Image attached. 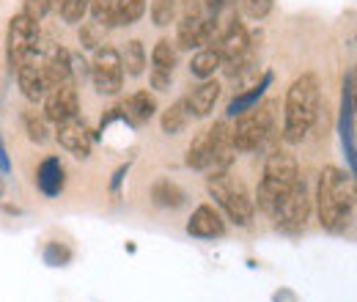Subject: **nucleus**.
I'll list each match as a JSON object with an SVG mask.
<instances>
[{"label":"nucleus","mask_w":357,"mask_h":302,"mask_svg":"<svg viewBox=\"0 0 357 302\" xmlns=\"http://www.w3.org/2000/svg\"><path fill=\"white\" fill-rule=\"evenodd\" d=\"M316 212L327 231H344L355 215V173L324 168L316 187Z\"/></svg>","instance_id":"nucleus-1"},{"label":"nucleus","mask_w":357,"mask_h":302,"mask_svg":"<svg viewBox=\"0 0 357 302\" xmlns=\"http://www.w3.org/2000/svg\"><path fill=\"white\" fill-rule=\"evenodd\" d=\"M300 179V168H297V160L286 151H275L269 154L267 165H264V176L259 181V190H256V204L264 215H272V209L278 206V201L297 184Z\"/></svg>","instance_id":"nucleus-3"},{"label":"nucleus","mask_w":357,"mask_h":302,"mask_svg":"<svg viewBox=\"0 0 357 302\" xmlns=\"http://www.w3.org/2000/svg\"><path fill=\"white\" fill-rule=\"evenodd\" d=\"M42 102H45V119L52 124H63L80 116V96H77V88L72 86V80L52 86Z\"/></svg>","instance_id":"nucleus-9"},{"label":"nucleus","mask_w":357,"mask_h":302,"mask_svg":"<svg viewBox=\"0 0 357 302\" xmlns=\"http://www.w3.org/2000/svg\"><path fill=\"white\" fill-rule=\"evenodd\" d=\"M220 66H223L220 52H218L215 47H204V50H198V52L192 55V61H190V75L198 77V80H209V77H215V72H218Z\"/></svg>","instance_id":"nucleus-22"},{"label":"nucleus","mask_w":357,"mask_h":302,"mask_svg":"<svg viewBox=\"0 0 357 302\" xmlns=\"http://www.w3.org/2000/svg\"><path fill=\"white\" fill-rule=\"evenodd\" d=\"M215 44H218L215 50L220 52L223 63H228V61H236V58H242V55L253 52V39H250L248 28H245L239 20H231L223 31H220V36H218V42H215Z\"/></svg>","instance_id":"nucleus-11"},{"label":"nucleus","mask_w":357,"mask_h":302,"mask_svg":"<svg viewBox=\"0 0 357 302\" xmlns=\"http://www.w3.org/2000/svg\"><path fill=\"white\" fill-rule=\"evenodd\" d=\"M206 187H209V195L215 198V204L228 215L231 222H236L242 228L250 225L256 206H253V198L248 195L245 184L236 176H231L228 171L218 173V176H209V184Z\"/></svg>","instance_id":"nucleus-4"},{"label":"nucleus","mask_w":357,"mask_h":302,"mask_svg":"<svg viewBox=\"0 0 357 302\" xmlns=\"http://www.w3.org/2000/svg\"><path fill=\"white\" fill-rule=\"evenodd\" d=\"M36 187L45 198H58L66 187V171H63V163L61 157H45L39 171H36Z\"/></svg>","instance_id":"nucleus-17"},{"label":"nucleus","mask_w":357,"mask_h":302,"mask_svg":"<svg viewBox=\"0 0 357 302\" xmlns=\"http://www.w3.org/2000/svg\"><path fill=\"white\" fill-rule=\"evenodd\" d=\"M91 83L96 88V93L102 96H113L124 86V69H121V52L110 44H102L93 50V61H91Z\"/></svg>","instance_id":"nucleus-8"},{"label":"nucleus","mask_w":357,"mask_h":302,"mask_svg":"<svg viewBox=\"0 0 357 302\" xmlns=\"http://www.w3.org/2000/svg\"><path fill=\"white\" fill-rule=\"evenodd\" d=\"M55 140H58V146H61L63 151H69V154L77 157V160H89L91 157L93 135H91V130L80 121V119L55 124Z\"/></svg>","instance_id":"nucleus-10"},{"label":"nucleus","mask_w":357,"mask_h":302,"mask_svg":"<svg viewBox=\"0 0 357 302\" xmlns=\"http://www.w3.org/2000/svg\"><path fill=\"white\" fill-rule=\"evenodd\" d=\"M36 39H39V25L31 22L22 11H17L8 20V31H6V58L11 72L20 69V63H25L28 58H36Z\"/></svg>","instance_id":"nucleus-7"},{"label":"nucleus","mask_w":357,"mask_h":302,"mask_svg":"<svg viewBox=\"0 0 357 302\" xmlns=\"http://www.w3.org/2000/svg\"><path fill=\"white\" fill-rule=\"evenodd\" d=\"M151 201H154L160 209H178V206L187 204V192L178 187L176 181L160 179V181L151 187Z\"/></svg>","instance_id":"nucleus-21"},{"label":"nucleus","mask_w":357,"mask_h":302,"mask_svg":"<svg viewBox=\"0 0 357 302\" xmlns=\"http://www.w3.org/2000/svg\"><path fill=\"white\" fill-rule=\"evenodd\" d=\"M66 0H50V6H52V11H61V6H63Z\"/></svg>","instance_id":"nucleus-39"},{"label":"nucleus","mask_w":357,"mask_h":302,"mask_svg":"<svg viewBox=\"0 0 357 302\" xmlns=\"http://www.w3.org/2000/svg\"><path fill=\"white\" fill-rule=\"evenodd\" d=\"M127 173H130V163H124V165H119V168H116L113 179H110V192H113V195H119V192H121V181L127 179Z\"/></svg>","instance_id":"nucleus-35"},{"label":"nucleus","mask_w":357,"mask_h":302,"mask_svg":"<svg viewBox=\"0 0 357 302\" xmlns=\"http://www.w3.org/2000/svg\"><path fill=\"white\" fill-rule=\"evenodd\" d=\"M176 63H178L176 44H171L168 39H160V42L154 44V50H151V66H154L157 72H168V75H174Z\"/></svg>","instance_id":"nucleus-25"},{"label":"nucleus","mask_w":357,"mask_h":302,"mask_svg":"<svg viewBox=\"0 0 357 302\" xmlns=\"http://www.w3.org/2000/svg\"><path fill=\"white\" fill-rule=\"evenodd\" d=\"M146 14V0H113V28L135 25Z\"/></svg>","instance_id":"nucleus-23"},{"label":"nucleus","mask_w":357,"mask_h":302,"mask_svg":"<svg viewBox=\"0 0 357 302\" xmlns=\"http://www.w3.org/2000/svg\"><path fill=\"white\" fill-rule=\"evenodd\" d=\"M119 107H121L127 124L137 127V124H146V121L154 119V113H157V99H154L149 91H137L132 96H127Z\"/></svg>","instance_id":"nucleus-20"},{"label":"nucleus","mask_w":357,"mask_h":302,"mask_svg":"<svg viewBox=\"0 0 357 302\" xmlns=\"http://www.w3.org/2000/svg\"><path fill=\"white\" fill-rule=\"evenodd\" d=\"M17 75V83H20V91L28 102H42L50 91V83H47L45 72H42V63H36L33 58H28L25 63H20V69L14 72Z\"/></svg>","instance_id":"nucleus-16"},{"label":"nucleus","mask_w":357,"mask_h":302,"mask_svg":"<svg viewBox=\"0 0 357 302\" xmlns=\"http://www.w3.org/2000/svg\"><path fill=\"white\" fill-rule=\"evenodd\" d=\"M22 127H25V132H28V137H31L33 143H39V146H45L47 140H50L47 119H42V116H39V113H33V110L22 113Z\"/></svg>","instance_id":"nucleus-27"},{"label":"nucleus","mask_w":357,"mask_h":302,"mask_svg":"<svg viewBox=\"0 0 357 302\" xmlns=\"http://www.w3.org/2000/svg\"><path fill=\"white\" fill-rule=\"evenodd\" d=\"M228 3H231V0H204V8L209 11V17H218Z\"/></svg>","instance_id":"nucleus-38"},{"label":"nucleus","mask_w":357,"mask_h":302,"mask_svg":"<svg viewBox=\"0 0 357 302\" xmlns=\"http://www.w3.org/2000/svg\"><path fill=\"white\" fill-rule=\"evenodd\" d=\"M72 261V250L63 242H47L45 245V264L47 266H66Z\"/></svg>","instance_id":"nucleus-31"},{"label":"nucleus","mask_w":357,"mask_h":302,"mask_svg":"<svg viewBox=\"0 0 357 302\" xmlns=\"http://www.w3.org/2000/svg\"><path fill=\"white\" fill-rule=\"evenodd\" d=\"M89 8H91V0H66L58 14L63 17L66 25H80L89 17Z\"/></svg>","instance_id":"nucleus-28"},{"label":"nucleus","mask_w":357,"mask_h":302,"mask_svg":"<svg viewBox=\"0 0 357 302\" xmlns=\"http://www.w3.org/2000/svg\"><path fill=\"white\" fill-rule=\"evenodd\" d=\"M42 72H45L50 88L61 86V83H69L72 80V72H75V63H72V52L61 44H52L47 50L45 61H42Z\"/></svg>","instance_id":"nucleus-15"},{"label":"nucleus","mask_w":357,"mask_h":302,"mask_svg":"<svg viewBox=\"0 0 357 302\" xmlns=\"http://www.w3.org/2000/svg\"><path fill=\"white\" fill-rule=\"evenodd\" d=\"M151 20L160 28L171 25L176 20V0H154L151 3Z\"/></svg>","instance_id":"nucleus-30"},{"label":"nucleus","mask_w":357,"mask_h":302,"mask_svg":"<svg viewBox=\"0 0 357 302\" xmlns=\"http://www.w3.org/2000/svg\"><path fill=\"white\" fill-rule=\"evenodd\" d=\"M149 80H151V88H157V91H168V88H171V75H168V72H157V69H154Z\"/></svg>","instance_id":"nucleus-36"},{"label":"nucleus","mask_w":357,"mask_h":302,"mask_svg":"<svg viewBox=\"0 0 357 302\" xmlns=\"http://www.w3.org/2000/svg\"><path fill=\"white\" fill-rule=\"evenodd\" d=\"M121 69L130 77H140L146 72V50H143L140 39H130L127 42L124 52H121Z\"/></svg>","instance_id":"nucleus-24"},{"label":"nucleus","mask_w":357,"mask_h":302,"mask_svg":"<svg viewBox=\"0 0 357 302\" xmlns=\"http://www.w3.org/2000/svg\"><path fill=\"white\" fill-rule=\"evenodd\" d=\"M89 14L93 17V22L113 28V0H91Z\"/></svg>","instance_id":"nucleus-32"},{"label":"nucleus","mask_w":357,"mask_h":302,"mask_svg":"<svg viewBox=\"0 0 357 302\" xmlns=\"http://www.w3.org/2000/svg\"><path fill=\"white\" fill-rule=\"evenodd\" d=\"M52 11V6H50V0H22V14L31 20V22H42L47 14Z\"/></svg>","instance_id":"nucleus-33"},{"label":"nucleus","mask_w":357,"mask_h":302,"mask_svg":"<svg viewBox=\"0 0 357 302\" xmlns=\"http://www.w3.org/2000/svg\"><path fill=\"white\" fill-rule=\"evenodd\" d=\"M272 80H275V75H272V72H264V75H261V80H259L256 86H250L248 91H239V93L228 102L225 116H228V119H236V116H242V113L253 110V107L261 102V96L267 93V88L272 86Z\"/></svg>","instance_id":"nucleus-19"},{"label":"nucleus","mask_w":357,"mask_h":302,"mask_svg":"<svg viewBox=\"0 0 357 302\" xmlns=\"http://www.w3.org/2000/svg\"><path fill=\"white\" fill-rule=\"evenodd\" d=\"M242 11L250 20H264L272 11V0H242Z\"/></svg>","instance_id":"nucleus-34"},{"label":"nucleus","mask_w":357,"mask_h":302,"mask_svg":"<svg viewBox=\"0 0 357 302\" xmlns=\"http://www.w3.org/2000/svg\"><path fill=\"white\" fill-rule=\"evenodd\" d=\"M187 234L195 239H218L225 234V220L223 215L212 206V204H201L192 217L187 220Z\"/></svg>","instance_id":"nucleus-12"},{"label":"nucleus","mask_w":357,"mask_h":302,"mask_svg":"<svg viewBox=\"0 0 357 302\" xmlns=\"http://www.w3.org/2000/svg\"><path fill=\"white\" fill-rule=\"evenodd\" d=\"M352 96H355V75L349 72L344 80V107H341V135H344V146L349 154V168L355 173V121H352Z\"/></svg>","instance_id":"nucleus-18"},{"label":"nucleus","mask_w":357,"mask_h":302,"mask_svg":"<svg viewBox=\"0 0 357 302\" xmlns=\"http://www.w3.org/2000/svg\"><path fill=\"white\" fill-rule=\"evenodd\" d=\"M105 33H107V28L105 25H99V22H83V28H80V44H83V50H96V47H102L105 44Z\"/></svg>","instance_id":"nucleus-29"},{"label":"nucleus","mask_w":357,"mask_h":302,"mask_svg":"<svg viewBox=\"0 0 357 302\" xmlns=\"http://www.w3.org/2000/svg\"><path fill=\"white\" fill-rule=\"evenodd\" d=\"M272 107L275 102H267V105H256L253 110L236 116V124L231 130V146L236 151L248 154L267 143L269 132H272Z\"/></svg>","instance_id":"nucleus-5"},{"label":"nucleus","mask_w":357,"mask_h":302,"mask_svg":"<svg viewBox=\"0 0 357 302\" xmlns=\"http://www.w3.org/2000/svg\"><path fill=\"white\" fill-rule=\"evenodd\" d=\"M319 107H321L319 77L313 72H305L289 86L283 102V140L289 146H297L308 137V132L319 119Z\"/></svg>","instance_id":"nucleus-2"},{"label":"nucleus","mask_w":357,"mask_h":302,"mask_svg":"<svg viewBox=\"0 0 357 302\" xmlns=\"http://www.w3.org/2000/svg\"><path fill=\"white\" fill-rule=\"evenodd\" d=\"M6 195V179H3V173H0V198Z\"/></svg>","instance_id":"nucleus-40"},{"label":"nucleus","mask_w":357,"mask_h":302,"mask_svg":"<svg viewBox=\"0 0 357 302\" xmlns=\"http://www.w3.org/2000/svg\"><path fill=\"white\" fill-rule=\"evenodd\" d=\"M311 209H313V198L308 195V187H305L303 179H297V184L278 201V206L272 209L269 217H272L275 228H280V231H300L308 222Z\"/></svg>","instance_id":"nucleus-6"},{"label":"nucleus","mask_w":357,"mask_h":302,"mask_svg":"<svg viewBox=\"0 0 357 302\" xmlns=\"http://www.w3.org/2000/svg\"><path fill=\"white\" fill-rule=\"evenodd\" d=\"M0 173L8 176L11 173V157L6 151V140H3V132H0Z\"/></svg>","instance_id":"nucleus-37"},{"label":"nucleus","mask_w":357,"mask_h":302,"mask_svg":"<svg viewBox=\"0 0 357 302\" xmlns=\"http://www.w3.org/2000/svg\"><path fill=\"white\" fill-rule=\"evenodd\" d=\"M204 25V14H201V3L198 0H187L181 20L176 25V47L178 50H198V33Z\"/></svg>","instance_id":"nucleus-14"},{"label":"nucleus","mask_w":357,"mask_h":302,"mask_svg":"<svg viewBox=\"0 0 357 302\" xmlns=\"http://www.w3.org/2000/svg\"><path fill=\"white\" fill-rule=\"evenodd\" d=\"M220 91L223 86L218 83V80H201V86L192 88L187 96H184V107H187V116H192V119H206L212 110H215V105H218V99H220Z\"/></svg>","instance_id":"nucleus-13"},{"label":"nucleus","mask_w":357,"mask_h":302,"mask_svg":"<svg viewBox=\"0 0 357 302\" xmlns=\"http://www.w3.org/2000/svg\"><path fill=\"white\" fill-rule=\"evenodd\" d=\"M187 107H184V99H178V102H174L165 113H162V119H160V127H162V132L165 135H178V132H184V127H187Z\"/></svg>","instance_id":"nucleus-26"}]
</instances>
